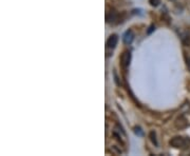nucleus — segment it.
I'll return each mask as SVG.
<instances>
[{"mask_svg":"<svg viewBox=\"0 0 190 156\" xmlns=\"http://www.w3.org/2000/svg\"><path fill=\"white\" fill-rule=\"evenodd\" d=\"M171 147L175 149H182L185 150L190 145V138L189 137H182V136H175L169 141Z\"/></svg>","mask_w":190,"mask_h":156,"instance_id":"1","label":"nucleus"},{"mask_svg":"<svg viewBox=\"0 0 190 156\" xmlns=\"http://www.w3.org/2000/svg\"><path fill=\"white\" fill-rule=\"evenodd\" d=\"M130 61H131V53L129 51H126L121 54V64L124 69L128 68L130 64Z\"/></svg>","mask_w":190,"mask_h":156,"instance_id":"2","label":"nucleus"},{"mask_svg":"<svg viewBox=\"0 0 190 156\" xmlns=\"http://www.w3.org/2000/svg\"><path fill=\"white\" fill-rule=\"evenodd\" d=\"M174 126H175V128L179 129V130H181V129H185L186 127L188 126V121L184 116H179V117H177L176 119H175Z\"/></svg>","mask_w":190,"mask_h":156,"instance_id":"3","label":"nucleus"},{"mask_svg":"<svg viewBox=\"0 0 190 156\" xmlns=\"http://www.w3.org/2000/svg\"><path fill=\"white\" fill-rule=\"evenodd\" d=\"M117 42H118V36H117L116 34H112L109 37L106 42L107 47H109V49H114V47H116Z\"/></svg>","mask_w":190,"mask_h":156,"instance_id":"4","label":"nucleus"},{"mask_svg":"<svg viewBox=\"0 0 190 156\" xmlns=\"http://www.w3.org/2000/svg\"><path fill=\"white\" fill-rule=\"evenodd\" d=\"M134 39V34L132 31H127L123 36V41L125 44H131Z\"/></svg>","mask_w":190,"mask_h":156,"instance_id":"5","label":"nucleus"},{"mask_svg":"<svg viewBox=\"0 0 190 156\" xmlns=\"http://www.w3.org/2000/svg\"><path fill=\"white\" fill-rule=\"evenodd\" d=\"M106 19L108 23H113L115 20L118 19V14H117L116 12H110V13L107 14Z\"/></svg>","mask_w":190,"mask_h":156,"instance_id":"6","label":"nucleus"},{"mask_svg":"<svg viewBox=\"0 0 190 156\" xmlns=\"http://www.w3.org/2000/svg\"><path fill=\"white\" fill-rule=\"evenodd\" d=\"M149 136H150V139H151L152 142H153L155 145H158V140H156L155 132H154V131H151V132H150V134H149Z\"/></svg>","mask_w":190,"mask_h":156,"instance_id":"7","label":"nucleus"},{"mask_svg":"<svg viewBox=\"0 0 190 156\" xmlns=\"http://www.w3.org/2000/svg\"><path fill=\"white\" fill-rule=\"evenodd\" d=\"M134 132H135V134L138 135V136H142V135H144V133H142V129H140L139 127H135V128H134Z\"/></svg>","mask_w":190,"mask_h":156,"instance_id":"8","label":"nucleus"},{"mask_svg":"<svg viewBox=\"0 0 190 156\" xmlns=\"http://www.w3.org/2000/svg\"><path fill=\"white\" fill-rule=\"evenodd\" d=\"M149 3L153 7H158L161 3V0H149Z\"/></svg>","mask_w":190,"mask_h":156,"instance_id":"9","label":"nucleus"},{"mask_svg":"<svg viewBox=\"0 0 190 156\" xmlns=\"http://www.w3.org/2000/svg\"><path fill=\"white\" fill-rule=\"evenodd\" d=\"M184 43H185L186 45H190V37L187 36L185 39H184Z\"/></svg>","mask_w":190,"mask_h":156,"instance_id":"10","label":"nucleus"},{"mask_svg":"<svg viewBox=\"0 0 190 156\" xmlns=\"http://www.w3.org/2000/svg\"><path fill=\"white\" fill-rule=\"evenodd\" d=\"M154 29H155V28H154L153 26H150V28H149V30H148V32H147V33H148V34H151V32L154 30Z\"/></svg>","mask_w":190,"mask_h":156,"instance_id":"11","label":"nucleus"}]
</instances>
